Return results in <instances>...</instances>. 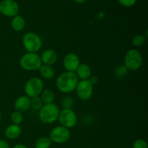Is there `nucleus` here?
I'll return each mask as SVG.
<instances>
[{
    "instance_id": "obj_1",
    "label": "nucleus",
    "mask_w": 148,
    "mask_h": 148,
    "mask_svg": "<svg viewBox=\"0 0 148 148\" xmlns=\"http://www.w3.org/2000/svg\"><path fill=\"white\" fill-rule=\"evenodd\" d=\"M78 82L79 79L75 72L66 71L57 77L56 85L60 92L68 94L75 90Z\"/></svg>"
},
{
    "instance_id": "obj_2",
    "label": "nucleus",
    "mask_w": 148,
    "mask_h": 148,
    "mask_svg": "<svg viewBox=\"0 0 148 148\" xmlns=\"http://www.w3.org/2000/svg\"><path fill=\"white\" fill-rule=\"evenodd\" d=\"M59 112L60 109L59 106L54 103L44 104L39 110L38 116L42 123L46 124H51L58 120Z\"/></svg>"
},
{
    "instance_id": "obj_3",
    "label": "nucleus",
    "mask_w": 148,
    "mask_h": 148,
    "mask_svg": "<svg viewBox=\"0 0 148 148\" xmlns=\"http://www.w3.org/2000/svg\"><path fill=\"white\" fill-rule=\"evenodd\" d=\"M23 44L27 52L37 53L41 49L43 41L38 34L33 32H27L23 37Z\"/></svg>"
},
{
    "instance_id": "obj_4",
    "label": "nucleus",
    "mask_w": 148,
    "mask_h": 148,
    "mask_svg": "<svg viewBox=\"0 0 148 148\" xmlns=\"http://www.w3.org/2000/svg\"><path fill=\"white\" fill-rule=\"evenodd\" d=\"M20 65L22 69L26 71L38 70L42 65L40 56L37 53L27 52L20 58Z\"/></svg>"
},
{
    "instance_id": "obj_5",
    "label": "nucleus",
    "mask_w": 148,
    "mask_h": 148,
    "mask_svg": "<svg viewBox=\"0 0 148 148\" xmlns=\"http://www.w3.org/2000/svg\"><path fill=\"white\" fill-rule=\"evenodd\" d=\"M143 59L141 53L135 49H130L124 56V66L128 70L136 71L143 65Z\"/></svg>"
},
{
    "instance_id": "obj_6",
    "label": "nucleus",
    "mask_w": 148,
    "mask_h": 148,
    "mask_svg": "<svg viewBox=\"0 0 148 148\" xmlns=\"http://www.w3.org/2000/svg\"><path fill=\"white\" fill-rule=\"evenodd\" d=\"M43 82L38 77H32L26 82L24 87L25 95L32 98L39 96L43 90Z\"/></svg>"
},
{
    "instance_id": "obj_7",
    "label": "nucleus",
    "mask_w": 148,
    "mask_h": 148,
    "mask_svg": "<svg viewBox=\"0 0 148 148\" xmlns=\"http://www.w3.org/2000/svg\"><path fill=\"white\" fill-rule=\"evenodd\" d=\"M58 120L61 126L69 130L77 124V116L72 108H63L59 112Z\"/></svg>"
},
{
    "instance_id": "obj_8",
    "label": "nucleus",
    "mask_w": 148,
    "mask_h": 148,
    "mask_svg": "<svg viewBox=\"0 0 148 148\" xmlns=\"http://www.w3.org/2000/svg\"><path fill=\"white\" fill-rule=\"evenodd\" d=\"M70 132L69 129H66L62 126H57L52 129L49 134L51 141L57 144H64L66 143L70 138Z\"/></svg>"
},
{
    "instance_id": "obj_9",
    "label": "nucleus",
    "mask_w": 148,
    "mask_h": 148,
    "mask_svg": "<svg viewBox=\"0 0 148 148\" xmlns=\"http://www.w3.org/2000/svg\"><path fill=\"white\" fill-rule=\"evenodd\" d=\"M75 90L79 99L86 101L90 99L92 97L93 93V85L88 79L80 80L78 82Z\"/></svg>"
},
{
    "instance_id": "obj_10",
    "label": "nucleus",
    "mask_w": 148,
    "mask_h": 148,
    "mask_svg": "<svg viewBox=\"0 0 148 148\" xmlns=\"http://www.w3.org/2000/svg\"><path fill=\"white\" fill-rule=\"evenodd\" d=\"M0 12L6 17H14L19 12L18 4L14 0H2L0 2Z\"/></svg>"
},
{
    "instance_id": "obj_11",
    "label": "nucleus",
    "mask_w": 148,
    "mask_h": 148,
    "mask_svg": "<svg viewBox=\"0 0 148 148\" xmlns=\"http://www.w3.org/2000/svg\"><path fill=\"white\" fill-rule=\"evenodd\" d=\"M80 64L79 56L74 53H69L64 57L63 65L67 72H75Z\"/></svg>"
},
{
    "instance_id": "obj_12",
    "label": "nucleus",
    "mask_w": 148,
    "mask_h": 148,
    "mask_svg": "<svg viewBox=\"0 0 148 148\" xmlns=\"http://www.w3.org/2000/svg\"><path fill=\"white\" fill-rule=\"evenodd\" d=\"M40 60L42 64L52 66L54 64L58 59V53L54 49H49L45 50L40 55Z\"/></svg>"
},
{
    "instance_id": "obj_13",
    "label": "nucleus",
    "mask_w": 148,
    "mask_h": 148,
    "mask_svg": "<svg viewBox=\"0 0 148 148\" xmlns=\"http://www.w3.org/2000/svg\"><path fill=\"white\" fill-rule=\"evenodd\" d=\"M30 101L31 98L25 95L18 97L15 100L14 104L16 111L21 113L27 111L30 108Z\"/></svg>"
},
{
    "instance_id": "obj_14",
    "label": "nucleus",
    "mask_w": 148,
    "mask_h": 148,
    "mask_svg": "<svg viewBox=\"0 0 148 148\" xmlns=\"http://www.w3.org/2000/svg\"><path fill=\"white\" fill-rule=\"evenodd\" d=\"M22 133V129L20 125L12 124L7 126L4 131L6 137L10 140H15L18 138Z\"/></svg>"
},
{
    "instance_id": "obj_15",
    "label": "nucleus",
    "mask_w": 148,
    "mask_h": 148,
    "mask_svg": "<svg viewBox=\"0 0 148 148\" xmlns=\"http://www.w3.org/2000/svg\"><path fill=\"white\" fill-rule=\"evenodd\" d=\"M75 72L78 79H80L81 80L88 79L92 75L90 66L87 64H80Z\"/></svg>"
},
{
    "instance_id": "obj_16",
    "label": "nucleus",
    "mask_w": 148,
    "mask_h": 148,
    "mask_svg": "<svg viewBox=\"0 0 148 148\" xmlns=\"http://www.w3.org/2000/svg\"><path fill=\"white\" fill-rule=\"evenodd\" d=\"M25 25L26 23L25 19L19 14H17L16 16L13 17L12 20V27L15 31H22L25 27Z\"/></svg>"
},
{
    "instance_id": "obj_17",
    "label": "nucleus",
    "mask_w": 148,
    "mask_h": 148,
    "mask_svg": "<svg viewBox=\"0 0 148 148\" xmlns=\"http://www.w3.org/2000/svg\"><path fill=\"white\" fill-rule=\"evenodd\" d=\"M40 75L43 79H51L54 77L55 72L52 66L49 65L42 64L38 69Z\"/></svg>"
},
{
    "instance_id": "obj_18",
    "label": "nucleus",
    "mask_w": 148,
    "mask_h": 148,
    "mask_svg": "<svg viewBox=\"0 0 148 148\" xmlns=\"http://www.w3.org/2000/svg\"><path fill=\"white\" fill-rule=\"evenodd\" d=\"M40 99L44 104L53 103L55 101V93L52 90L45 89L40 93Z\"/></svg>"
},
{
    "instance_id": "obj_19",
    "label": "nucleus",
    "mask_w": 148,
    "mask_h": 148,
    "mask_svg": "<svg viewBox=\"0 0 148 148\" xmlns=\"http://www.w3.org/2000/svg\"><path fill=\"white\" fill-rule=\"evenodd\" d=\"M51 145L50 138L47 137H41L35 143V148H49Z\"/></svg>"
},
{
    "instance_id": "obj_20",
    "label": "nucleus",
    "mask_w": 148,
    "mask_h": 148,
    "mask_svg": "<svg viewBox=\"0 0 148 148\" xmlns=\"http://www.w3.org/2000/svg\"><path fill=\"white\" fill-rule=\"evenodd\" d=\"M146 41V37L143 34H137L133 37L132 43L134 47H141L145 44Z\"/></svg>"
},
{
    "instance_id": "obj_21",
    "label": "nucleus",
    "mask_w": 148,
    "mask_h": 148,
    "mask_svg": "<svg viewBox=\"0 0 148 148\" xmlns=\"http://www.w3.org/2000/svg\"><path fill=\"white\" fill-rule=\"evenodd\" d=\"M10 119H11L12 124L20 125L23 121V116L20 111H14V112L12 113L11 116H10Z\"/></svg>"
},
{
    "instance_id": "obj_22",
    "label": "nucleus",
    "mask_w": 148,
    "mask_h": 148,
    "mask_svg": "<svg viewBox=\"0 0 148 148\" xmlns=\"http://www.w3.org/2000/svg\"><path fill=\"white\" fill-rule=\"evenodd\" d=\"M43 106V102H42L41 99H40V98L39 96L34 97V98H31V101H30V107L32 108H33L36 111H39L42 108Z\"/></svg>"
},
{
    "instance_id": "obj_23",
    "label": "nucleus",
    "mask_w": 148,
    "mask_h": 148,
    "mask_svg": "<svg viewBox=\"0 0 148 148\" xmlns=\"http://www.w3.org/2000/svg\"><path fill=\"white\" fill-rule=\"evenodd\" d=\"M129 70L127 69L124 65H120V66H117L114 71V74L118 78H123L127 75Z\"/></svg>"
},
{
    "instance_id": "obj_24",
    "label": "nucleus",
    "mask_w": 148,
    "mask_h": 148,
    "mask_svg": "<svg viewBox=\"0 0 148 148\" xmlns=\"http://www.w3.org/2000/svg\"><path fill=\"white\" fill-rule=\"evenodd\" d=\"M61 104L63 108H72L74 104L73 99L70 96L66 95V96L63 97V98L61 100Z\"/></svg>"
},
{
    "instance_id": "obj_25",
    "label": "nucleus",
    "mask_w": 148,
    "mask_h": 148,
    "mask_svg": "<svg viewBox=\"0 0 148 148\" xmlns=\"http://www.w3.org/2000/svg\"><path fill=\"white\" fill-rule=\"evenodd\" d=\"M133 148H147V144L144 140L138 139L133 143Z\"/></svg>"
},
{
    "instance_id": "obj_26",
    "label": "nucleus",
    "mask_w": 148,
    "mask_h": 148,
    "mask_svg": "<svg viewBox=\"0 0 148 148\" xmlns=\"http://www.w3.org/2000/svg\"><path fill=\"white\" fill-rule=\"evenodd\" d=\"M137 0H118L119 3L123 7H131L137 3Z\"/></svg>"
},
{
    "instance_id": "obj_27",
    "label": "nucleus",
    "mask_w": 148,
    "mask_h": 148,
    "mask_svg": "<svg viewBox=\"0 0 148 148\" xmlns=\"http://www.w3.org/2000/svg\"><path fill=\"white\" fill-rule=\"evenodd\" d=\"M0 148H10V146L5 140H0Z\"/></svg>"
},
{
    "instance_id": "obj_28",
    "label": "nucleus",
    "mask_w": 148,
    "mask_h": 148,
    "mask_svg": "<svg viewBox=\"0 0 148 148\" xmlns=\"http://www.w3.org/2000/svg\"><path fill=\"white\" fill-rule=\"evenodd\" d=\"M12 148H27L25 145L23 144H17L14 146Z\"/></svg>"
},
{
    "instance_id": "obj_29",
    "label": "nucleus",
    "mask_w": 148,
    "mask_h": 148,
    "mask_svg": "<svg viewBox=\"0 0 148 148\" xmlns=\"http://www.w3.org/2000/svg\"><path fill=\"white\" fill-rule=\"evenodd\" d=\"M74 1L77 3H79V4H83V3L86 2L87 0H74Z\"/></svg>"
},
{
    "instance_id": "obj_30",
    "label": "nucleus",
    "mask_w": 148,
    "mask_h": 148,
    "mask_svg": "<svg viewBox=\"0 0 148 148\" xmlns=\"http://www.w3.org/2000/svg\"><path fill=\"white\" fill-rule=\"evenodd\" d=\"M1 111H0V121H1Z\"/></svg>"
}]
</instances>
